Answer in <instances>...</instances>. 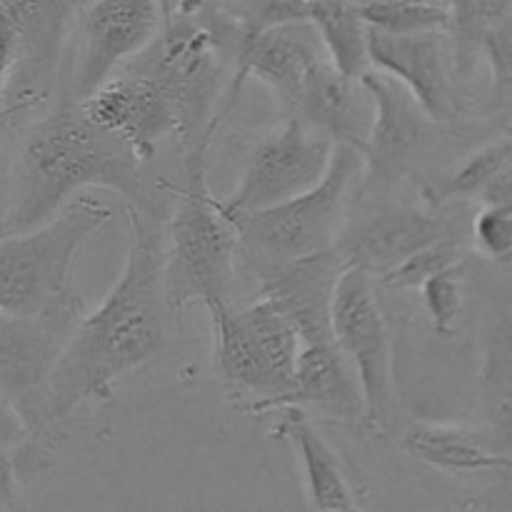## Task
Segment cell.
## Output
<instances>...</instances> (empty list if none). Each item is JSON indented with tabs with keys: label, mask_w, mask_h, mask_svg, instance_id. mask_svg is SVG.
Here are the masks:
<instances>
[{
	"label": "cell",
	"mask_w": 512,
	"mask_h": 512,
	"mask_svg": "<svg viewBox=\"0 0 512 512\" xmlns=\"http://www.w3.org/2000/svg\"><path fill=\"white\" fill-rule=\"evenodd\" d=\"M473 248L493 263L512 255V203H488L473 218Z\"/></svg>",
	"instance_id": "obj_27"
},
{
	"label": "cell",
	"mask_w": 512,
	"mask_h": 512,
	"mask_svg": "<svg viewBox=\"0 0 512 512\" xmlns=\"http://www.w3.org/2000/svg\"><path fill=\"white\" fill-rule=\"evenodd\" d=\"M368 208L353 220H343L333 248L345 265L365 270L370 278H383L408 255L438 238L460 233L458 215L448 208H415L408 203L365 200Z\"/></svg>",
	"instance_id": "obj_11"
},
{
	"label": "cell",
	"mask_w": 512,
	"mask_h": 512,
	"mask_svg": "<svg viewBox=\"0 0 512 512\" xmlns=\"http://www.w3.org/2000/svg\"><path fill=\"white\" fill-rule=\"evenodd\" d=\"M463 278H465V260L433 275L418 288L420 303L428 313L430 325L438 335L453 333L455 323L463 310Z\"/></svg>",
	"instance_id": "obj_26"
},
{
	"label": "cell",
	"mask_w": 512,
	"mask_h": 512,
	"mask_svg": "<svg viewBox=\"0 0 512 512\" xmlns=\"http://www.w3.org/2000/svg\"><path fill=\"white\" fill-rule=\"evenodd\" d=\"M130 243L123 273L103 303L80 315L50 370V413L68 430L90 400H110L123 375L168 345L163 298V233L140 205L128 208Z\"/></svg>",
	"instance_id": "obj_1"
},
{
	"label": "cell",
	"mask_w": 512,
	"mask_h": 512,
	"mask_svg": "<svg viewBox=\"0 0 512 512\" xmlns=\"http://www.w3.org/2000/svg\"><path fill=\"white\" fill-rule=\"evenodd\" d=\"M308 20L318 30L330 63L350 78L370 70L368 25L358 5L345 0H308Z\"/></svg>",
	"instance_id": "obj_23"
},
{
	"label": "cell",
	"mask_w": 512,
	"mask_h": 512,
	"mask_svg": "<svg viewBox=\"0 0 512 512\" xmlns=\"http://www.w3.org/2000/svg\"><path fill=\"white\" fill-rule=\"evenodd\" d=\"M345 268L348 265L338 250L330 248L308 258L258 265L250 273L258 280V298L268 300L288 318L300 345H315L333 340L330 310L335 285Z\"/></svg>",
	"instance_id": "obj_15"
},
{
	"label": "cell",
	"mask_w": 512,
	"mask_h": 512,
	"mask_svg": "<svg viewBox=\"0 0 512 512\" xmlns=\"http://www.w3.org/2000/svg\"><path fill=\"white\" fill-rule=\"evenodd\" d=\"M275 438H288L298 448L310 508L338 512L355 510L353 488H350L338 458L303 410L285 408V418L275 428Z\"/></svg>",
	"instance_id": "obj_21"
},
{
	"label": "cell",
	"mask_w": 512,
	"mask_h": 512,
	"mask_svg": "<svg viewBox=\"0 0 512 512\" xmlns=\"http://www.w3.org/2000/svg\"><path fill=\"white\" fill-rule=\"evenodd\" d=\"M323 58L328 55H325L318 30L310 20H290V23L263 30L253 40H248L230 63L233 80H230L228 100H225V108L220 110V118L233 110L250 78H258L260 83L268 85L280 110L288 115L308 70Z\"/></svg>",
	"instance_id": "obj_16"
},
{
	"label": "cell",
	"mask_w": 512,
	"mask_h": 512,
	"mask_svg": "<svg viewBox=\"0 0 512 512\" xmlns=\"http://www.w3.org/2000/svg\"><path fill=\"white\" fill-rule=\"evenodd\" d=\"M333 143L295 115L265 135L250 153L238 188L223 200L228 210H260L315 188L325 175Z\"/></svg>",
	"instance_id": "obj_10"
},
{
	"label": "cell",
	"mask_w": 512,
	"mask_h": 512,
	"mask_svg": "<svg viewBox=\"0 0 512 512\" xmlns=\"http://www.w3.org/2000/svg\"><path fill=\"white\" fill-rule=\"evenodd\" d=\"M345 3H353V5H368V3H373V0H345Z\"/></svg>",
	"instance_id": "obj_31"
},
{
	"label": "cell",
	"mask_w": 512,
	"mask_h": 512,
	"mask_svg": "<svg viewBox=\"0 0 512 512\" xmlns=\"http://www.w3.org/2000/svg\"><path fill=\"white\" fill-rule=\"evenodd\" d=\"M20 500V473L13 450L0 448V510H13Z\"/></svg>",
	"instance_id": "obj_28"
},
{
	"label": "cell",
	"mask_w": 512,
	"mask_h": 512,
	"mask_svg": "<svg viewBox=\"0 0 512 512\" xmlns=\"http://www.w3.org/2000/svg\"><path fill=\"white\" fill-rule=\"evenodd\" d=\"M78 103L95 125L118 135L143 163L163 140L175 138V113L163 85L135 63L110 75Z\"/></svg>",
	"instance_id": "obj_14"
},
{
	"label": "cell",
	"mask_w": 512,
	"mask_h": 512,
	"mask_svg": "<svg viewBox=\"0 0 512 512\" xmlns=\"http://www.w3.org/2000/svg\"><path fill=\"white\" fill-rule=\"evenodd\" d=\"M133 63L163 85L183 153L210 143L220 125L213 110L228 60L203 20L195 13H178L148 48L133 55Z\"/></svg>",
	"instance_id": "obj_7"
},
{
	"label": "cell",
	"mask_w": 512,
	"mask_h": 512,
	"mask_svg": "<svg viewBox=\"0 0 512 512\" xmlns=\"http://www.w3.org/2000/svg\"><path fill=\"white\" fill-rule=\"evenodd\" d=\"M208 148L198 145L185 153V185L160 180L173 190L175 210L163 238V298L170 313L188 305L208 310L230 303L238 258V230L208 185Z\"/></svg>",
	"instance_id": "obj_3"
},
{
	"label": "cell",
	"mask_w": 512,
	"mask_h": 512,
	"mask_svg": "<svg viewBox=\"0 0 512 512\" xmlns=\"http://www.w3.org/2000/svg\"><path fill=\"white\" fill-rule=\"evenodd\" d=\"M465 253H468V248H465L463 243V233L443 235V238H438L435 243L415 250L413 255H408L403 263L395 265L393 270H388V273L378 280L385 288L418 290L420 285H423L425 280L433 278V275L463 263Z\"/></svg>",
	"instance_id": "obj_25"
},
{
	"label": "cell",
	"mask_w": 512,
	"mask_h": 512,
	"mask_svg": "<svg viewBox=\"0 0 512 512\" xmlns=\"http://www.w3.org/2000/svg\"><path fill=\"white\" fill-rule=\"evenodd\" d=\"M80 315L83 300L33 318L0 313V398L25 428L13 450L20 480L48 468V453L68 438L50 413V370Z\"/></svg>",
	"instance_id": "obj_4"
},
{
	"label": "cell",
	"mask_w": 512,
	"mask_h": 512,
	"mask_svg": "<svg viewBox=\"0 0 512 512\" xmlns=\"http://www.w3.org/2000/svg\"><path fill=\"white\" fill-rule=\"evenodd\" d=\"M80 10V45L68 90L73 100L93 93L163 30L158 0H90Z\"/></svg>",
	"instance_id": "obj_13"
},
{
	"label": "cell",
	"mask_w": 512,
	"mask_h": 512,
	"mask_svg": "<svg viewBox=\"0 0 512 512\" xmlns=\"http://www.w3.org/2000/svg\"><path fill=\"white\" fill-rule=\"evenodd\" d=\"M83 188L115 190L143 205V160L65 95L58 108L25 130L15 148L0 235L38 228Z\"/></svg>",
	"instance_id": "obj_2"
},
{
	"label": "cell",
	"mask_w": 512,
	"mask_h": 512,
	"mask_svg": "<svg viewBox=\"0 0 512 512\" xmlns=\"http://www.w3.org/2000/svg\"><path fill=\"white\" fill-rule=\"evenodd\" d=\"M298 408L330 423L365 433V403L353 365L343 350L330 343L300 345L293 380L278 410Z\"/></svg>",
	"instance_id": "obj_18"
},
{
	"label": "cell",
	"mask_w": 512,
	"mask_h": 512,
	"mask_svg": "<svg viewBox=\"0 0 512 512\" xmlns=\"http://www.w3.org/2000/svg\"><path fill=\"white\" fill-rule=\"evenodd\" d=\"M110 218L108 205L75 198L38 228L0 235V313L33 318L80 300L70 288V265Z\"/></svg>",
	"instance_id": "obj_6"
},
{
	"label": "cell",
	"mask_w": 512,
	"mask_h": 512,
	"mask_svg": "<svg viewBox=\"0 0 512 512\" xmlns=\"http://www.w3.org/2000/svg\"><path fill=\"white\" fill-rule=\"evenodd\" d=\"M360 83L373 100V123L363 150V183L355 200L385 198L390 188L420 170L433 150L440 148L445 125L435 123L420 110L413 95L388 75L368 73L360 75Z\"/></svg>",
	"instance_id": "obj_8"
},
{
	"label": "cell",
	"mask_w": 512,
	"mask_h": 512,
	"mask_svg": "<svg viewBox=\"0 0 512 512\" xmlns=\"http://www.w3.org/2000/svg\"><path fill=\"white\" fill-rule=\"evenodd\" d=\"M25 438V428L8 403L0 398V448L15 450Z\"/></svg>",
	"instance_id": "obj_29"
},
{
	"label": "cell",
	"mask_w": 512,
	"mask_h": 512,
	"mask_svg": "<svg viewBox=\"0 0 512 512\" xmlns=\"http://www.w3.org/2000/svg\"><path fill=\"white\" fill-rule=\"evenodd\" d=\"M425 205L450 208L455 203H512V143L508 135L490 140L440 183L425 185Z\"/></svg>",
	"instance_id": "obj_20"
},
{
	"label": "cell",
	"mask_w": 512,
	"mask_h": 512,
	"mask_svg": "<svg viewBox=\"0 0 512 512\" xmlns=\"http://www.w3.org/2000/svg\"><path fill=\"white\" fill-rule=\"evenodd\" d=\"M213 325V365L235 403L253 415L278 410L290 380L278 373L245 320L243 310L230 303L208 310Z\"/></svg>",
	"instance_id": "obj_17"
},
{
	"label": "cell",
	"mask_w": 512,
	"mask_h": 512,
	"mask_svg": "<svg viewBox=\"0 0 512 512\" xmlns=\"http://www.w3.org/2000/svg\"><path fill=\"white\" fill-rule=\"evenodd\" d=\"M288 115L300 118L333 145H350L360 153L373 123V100L360 78L343 75L323 58L308 70Z\"/></svg>",
	"instance_id": "obj_19"
},
{
	"label": "cell",
	"mask_w": 512,
	"mask_h": 512,
	"mask_svg": "<svg viewBox=\"0 0 512 512\" xmlns=\"http://www.w3.org/2000/svg\"><path fill=\"white\" fill-rule=\"evenodd\" d=\"M188 0H158V8H160V18H163V25H168L180 10L185 8Z\"/></svg>",
	"instance_id": "obj_30"
},
{
	"label": "cell",
	"mask_w": 512,
	"mask_h": 512,
	"mask_svg": "<svg viewBox=\"0 0 512 512\" xmlns=\"http://www.w3.org/2000/svg\"><path fill=\"white\" fill-rule=\"evenodd\" d=\"M333 340L353 365L365 403V433H383L393 405V343L388 320L365 270L340 273L330 310Z\"/></svg>",
	"instance_id": "obj_9"
},
{
	"label": "cell",
	"mask_w": 512,
	"mask_h": 512,
	"mask_svg": "<svg viewBox=\"0 0 512 512\" xmlns=\"http://www.w3.org/2000/svg\"><path fill=\"white\" fill-rule=\"evenodd\" d=\"M193 3H198V0H188V3H185V8H183V10H188L190 5H193ZM183 10H180V13H183Z\"/></svg>",
	"instance_id": "obj_32"
},
{
	"label": "cell",
	"mask_w": 512,
	"mask_h": 512,
	"mask_svg": "<svg viewBox=\"0 0 512 512\" xmlns=\"http://www.w3.org/2000/svg\"><path fill=\"white\" fill-rule=\"evenodd\" d=\"M363 170V155L350 145H333L325 175L315 188L260 210L220 208L238 230V250L250 268L308 258L333 248L345 220V205L355 178Z\"/></svg>",
	"instance_id": "obj_5"
},
{
	"label": "cell",
	"mask_w": 512,
	"mask_h": 512,
	"mask_svg": "<svg viewBox=\"0 0 512 512\" xmlns=\"http://www.w3.org/2000/svg\"><path fill=\"white\" fill-rule=\"evenodd\" d=\"M405 453L420 463L450 475H478L493 470H510L508 453L490 450L478 433L458 425H410L403 435Z\"/></svg>",
	"instance_id": "obj_22"
},
{
	"label": "cell",
	"mask_w": 512,
	"mask_h": 512,
	"mask_svg": "<svg viewBox=\"0 0 512 512\" xmlns=\"http://www.w3.org/2000/svg\"><path fill=\"white\" fill-rule=\"evenodd\" d=\"M368 60L370 70L398 80L430 120L455 123L460 95L448 30L393 35L368 28Z\"/></svg>",
	"instance_id": "obj_12"
},
{
	"label": "cell",
	"mask_w": 512,
	"mask_h": 512,
	"mask_svg": "<svg viewBox=\"0 0 512 512\" xmlns=\"http://www.w3.org/2000/svg\"><path fill=\"white\" fill-rule=\"evenodd\" d=\"M358 10L368 28L393 35L448 30L450 25V5L445 0H373L358 5Z\"/></svg>",
	"instance_id": "obj_24"
},
{
	"label": "cell",
	"mask_w": 512,
	"mask_h": 512,
	"mask_svg": "<svg viewBox=\"0 0 512 512\" xmlns=\"http://www.w3.org/2000/svg\"><path fill=\"white\" fill-rule=\"evenodd\" d=\"M75 3H78V10H80V8H83L85 3H90V0H75Z\"/></svg>",
	"instance_id": "obj_33"
}]
</instances>
